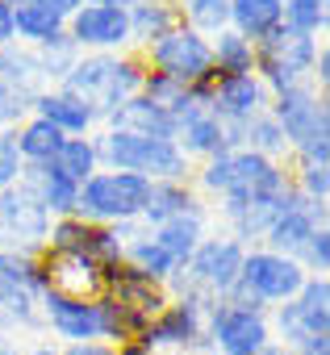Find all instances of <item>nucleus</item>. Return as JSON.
I'll list each match as a JSON object with an SVG mask.
<instances>
[{"mask_svg":"<svg viewBox=\"0 0 330 355\" xmlns=\"http://www.w3.org/2000/svg\"><path fill=\"white\" fill-rule=\"evenodd\" d=\"M280 26H288L297 34H309V38H322L326 26H330V13H326V5H313V0H284Z\"/></svg>","mask_w":330,"mask_h":355,"instance_id":"obj_37","label":"nucleus"},{"mask_svg":"<svg viewBox=\"0 0 330 355\" xmlns=\"http://www.w3.org/2000/svg\"><path fill=\"white\" fill-rule=\"evenodd\" d=\"M138 84H142V59L138 55H117V67H113V76H109V84H105V92L96 96V121L105 125L130 96H138Z\"/></svg>","mask_w":330,"mask_h":355,"instance_id":"obj_25","label":"nucleus"},{"mask_svg":"<svg viewBox=\"0 0 330 355\" xmlns=\"http://www.w3.org/2000/svg\"><path fill=\"white\" fill-rule=\"evenodd\" d=\"M209 51H214V76H247V71H255V42H247L230 26L209 38Z\"/></svg>","mask_w":330,"mask_h":355,"instance_id":"obj_29","label":"nucleus"},{"mask_svg":"<svg viewBox=\"0 0 330 355\" xmlns=\"http://www.w3.org/2000/svg\"><path fill=\"white\" fill-rule=\"evenodd\" d=\"M21 184H30V189L38 193V201L46 205V214H51V218H71V214H76L80 184H76V180H67V175H63L55 163H26Z\"/></svg>","mask_w":330,"mask_h":355,"instance_id":"obj_20","label":"nucleus"},{"mask_svg":"<svg viewBox=\"0 0 330 355\" xmlns=\"http://www.w3.org/2000/svg\"><path fill=\"white\" fill-rule=\"evenodd\" d=\"M288 355H330V343H309V347H297Z\"/></svg>","mask_w":330,"mask_h":355,"instance_id":"obj_46","label":"nucleus"},{"mask_svg":"<svg viewBox=\"0 0 330 355\" xmlns=\"http://www.w3.org/2000/svg\"><path fill=\"white\" fill-rule=\"evenodd\" d=\"M268 326H272V343H280L284 351L330 343V280L305 276L297 297L268 309Z\"/></svg>","mask_w":330,"mask_h":355,"instance_id":"obj_4","label":"nucleus"},{"mask_svg":"<svg viewBox=\"0 0 330 355\" xmlns=\"http://www.w3.org/2000/svg\"><path fill=\"white\" fill-rule=\"evenodd\" d=\"M105 130H125V134H142V138H172L176 142V113L150 105L146 96H130L105 121Z\"/></svg>","mask_w":330,"mask_h":355,"instance_id":"obj_22","label":"nucleus"},{"mask_svg":"<svg viewBox=\"0 0 330 355\" xmlns=\"http://www.w3.org/2000/svg\"><path fill=\"white\" fill-rule=\"evenodd\" d=\"M205 305L189 301V297H172L168 305H163L146 330L138 334V343L159 355V351H180V355H205L209 351V338H205Z\"/></svg>","mask_w":330,"mask_h":355,"instance_id":"obj_9","label":"nucleus"},{"mask_svg":"<svg viewBox=\"0 0 330 355\" xmlns=\"http://www.w3.org/2000/svg\"><path fill=\"white\" fill-rule=\"evenodd\" d=\"M280 9L284 0H230V30L247 42H259L280 26Z\"/></svg>","mask_w":330,"mask_h":355,"instance_id":"obj_26","label":"nucleus"},{"mask_svg":"<svg viewBox=\"0 0 330 355\" xmlns=\"http://www.w3.org/2000/svg\"><path fill=\"white\" fill-rule=\"evenodd\" d=\"M176 9H180V21L205 38L230 26V0H180Z\"/></svg>","mask_w":330,"mask_h":355,"instance_id":"obj_35","label":"nucleus"},{"mask_svg":"<svg viewBox=\"0 0 330 355\" xmlns=\"http://www.w3.org/2000/svg\"><path fill=\"white\" fill-rule=\"evenodd\" d=\"M138 59H142V67L172 76V80H180L184 88L214 80V51H209V38L197 34V30H189L184 21L172 26L163 38H155Z\"/></svg>","mask_w":330,"mask_h":355,"instance_id":"obj_7","label":"nucleus"},{"mask_svg":"<svg viewBox=\"0 0 330 355\" xmlns=\"http://www.w3.org/2000/svg\"><path fill=\"white\" fill-rule=\"evenodd\" d=\"M0 84H13L17 92H26L30 101L46 88L42 71H38V59L30 46L21 42H9V46H0Z\"/></svg>","mask_w":330,"mask_h":355,"instance_id":"obj_27","label":"nucleus"},{"mask_svg":"<svg viewBox=\"0 0 330 355\" xmlns=\"http://www.w3.org/2000/svg\"><path fill=\"white\" fill-rule=\"evenodd\" d=\"M121 263H130L134 272H142L146 280H159V284H168L176 272H180V263L163 251L155 239H150V230L146 234H138L134 243H125V251H121Z\"/></svg>","mask_w":330,"mask_h":355,"instance_id":"obj_28","label":"nucleus"},{"mask_svg":"<svg viewBox=\"0 0 330 355\" xmlns=\"http://www.w3.org/2000/svg\"><path fill=\"white\" fill-rule=\"evenodd\" d=\"M176 146L189 163H205L214 155H226V134H222V121L201 109V105H184L176 113Z\"/></svg>","mask_w":330,"mask_h":355,"instance_id":"obj_18","label":"nucleus"},{"mask_svg":"<svg viewBox=\"0 0 330 355\" xmlns=\"http://www.w3.org/2000/svg\"><path fill=\"white\" fill-rule=\"evenodd\" d=\"M272 92L263 88V80L255 71L247 76H214L209 84V113L218 121H251L259 113H268Z\"/></svg>","mask_w":330,"mask_h":355,"instance_id":"obj_15","label":"nucleus"},{"mask_svg":"<svg viewBox=\"0 0 330 355\" xmlns=\"http://www.w3.org/2000/svg\"><path fill=\"white\" fill-rule=\"evenodd\" d=\"M138 96H146L150 105L168 109V113H180V109L189 105V88H184L180 80L163 76V71H150V67H142V84H138Z\"/></svg>","mask_w":330,"mask_h":355,"instance_id":"obj_36","label":"nucleus"},{"mask_svg":"<svg viewBox=\"0 0 330 355\" xmlns=\"http://www.w3.org/2000/svg\"><path fill=\"white\" fill-rule=\"evenodd\" d=\"M288 184L309 197V201H330V163H318V159H297V171H288Z\"/></svg>","mask_w":330,"mask_h":355,"instance_id":"obj_38","label":"nucleus"},{"mask_svg":"<svg viewBox=\"0 0 330 355\" xmlns=\"http://www.w3.org/2000/svg\"><path fill=\"white\" fill-rule=\"evenodd\" d=\"M46 251H63V255H84L101 268H113L121 263V243L113 234V226H96V222H84V218H55L51 222V239H46Z\"/></svg>","mask_w":330,"mask_h":355,"instance_id":"obj_13","label":"nucleus"},{"mask_svg":"<svg viewBox=\"0 0 330 355\" xmlns=\"http://www.w3.org/2000/svg\"><path fill=\"white\" fill-rule=\"evenodd\" d=\"M13 26H17V42H21V46H42V42H51L55 34L67 30V21H63L59 13L42 9V5H21V9H13Z\"/></svg>","mask_w":330,"mask_h":355,"instance_id":"obj_31","label":"nucleus"},{"mask_svg":"<svg viewBox=\"0 0 330 355\" xmlns=\"http://www.w3.org/2000/svg\"><path fill=\"white\" fill-rule=\"evenodd\" d=\"M297 263L305 268V276H326L330 272V226H322V230L309 234V243L301 247Z\"/></svg>","mask_w":330,"mask_h":355,"instance_id":"obj_39","label":"nucleus"},{"mask_svg":"<svg viewBox=\"0 0 330 355\" xmlns=\"http://www.w3.org/2000/svg\"><path fill=\"white\" fill-rule=\"evenodd\" d=\"M9 42H17V26H13V9L0 0V46H9Z\"/></svg>","mask_w":330,"mask_h":355,"instance_id":"obj_44","label":"nucleus"},{"mask_svg":"<svg viewBox=\"0 0 330 355\" xmlns=\"http://www.w3.org/2000/svg\"><path fill=\"white\" fill-rule=\"evenodd\" d=\"M209 226V205L205 201H197L193 209H184V214H176V218H168V222H159V226H150V239L168 251L176 263H184L193 251H197V243L209 234L205 230Z\"/></svg>","mask_w":330,"mask_h":355,"instance_id":"obj_19","label":"nucleus"},{"mask_svg":"<svg viewBox=\"0 0 330 355\" xmlns=\"http://www.w3.org/2000/svg\"><path fill=\"white\" fill-rule=\"evenodd\" d=\"M21 171H26V159L17 150V134L13 130H0V193L21 184Z\"/></svg>","mask_w":330,"mask_h":355,"instance_id":"obj_40","label":"nucleus"},{"mask_svg":"<svg viewBox=\"0 0 330 355\" xmlns=\"http://www.w3.org/2000/svg\"><path fill=\"white\" fill-rule=\"evenodd\" d=\"M243 150H255V155H263V159H272V163H284L288 142H284L280 125L272 121V113H259V117L247 121V130H243Z\"/></svg>","mask_w":330,"mask_h":355,"instance_id":"obj_34","label":"nucleus"},{"mask_svg":"<svg viewBox=\"0 0 330 355\" xmlns=\"http://www.w3.org/2000/svg\"><path fill=\"white\" fill-rule=\"evenodd\" d=\"M21 355H59V347H55V343H46V338H38V343H26V347H21Z\"/></svg>","mask_w":330,"mask_h":355,"instance_id":"obj_45","label":"nucleus"},{"mask_svg":"<svg viewBox=\"0 0 330 355\" xmlns=\"http://www.w3.org/2000/svg\"><path fill=\"white\" fill-rule=\"evenodd\" d=\"M305 284V268L288 255H276L268 247H247L243 255V272L234 280V288L226 293V301L247 305V309H272L288 297H297Z\"/></svg>","mask_w":330,"mask_h":355,"instance_id":"obj_3","label":"nucleus"},{"mask_svg":"<svg viewBox=\"0 0 330 355\" xmlns=\"http://www.w3.org/2000/svg\"><path fill=\"white\" fill-rule=\"evenodd\" d=\"M326 84H330V51L318 46V59H313V88L326 92Z\"/></svg>","mask_w":330,"mask_h":355,"instance_id":"obj_43","label":"nucleus"},{"mask_svg":"<svg viewBox=\"0 0 330 355\" xmlns=\"http://www.w3.org/2000/svg\"><path fill=\"white\" fill-rule=\"evenodd\" d=\"M205 338L214 355H259L272 343V326L263 309H247L222 297L205 313Z\"/></svg>","mask_w":330,"mask_h":355,"instance_id":"obj_10","label":"nucleus"},{"mask_svg":"<svg viewBox=\"0 0 330 355\" xmlns=\"http://www.w3.org/2000/svg\"><path fill=\"white\" fill-rule=\"evenodd\" d=\"M13 134H17V150H21L26 163H51V159L59 155V146L67 142L51 121H42V117H34V113H30Z\"/></svg>","mask_w":330,"mask_h":355,"instance_id":"obj_30","label":"nucleus"},{"mask_svg":"<svg viewBox=\"0 0 330 355\" xmlns=\"http://www.w3.org/2000/svg\"><path fill=\"white\" fill-rule=\"evenodd\" d=\"M30 96L17 92L13 84H0V130H17L26 117H30Z\"/></svg>","mask_w":330,"mask_h":355,"instance_id":"obj_41","label":"nucleus"},{"mask_svg":"<svg viewBox=\"0 0 330 355\" xmlns=\"http://www.w3.org/2000/svg\"><path fill=\"white\" fill-rule=\"evenodd\" d=\"M92 138H96L101 167L109 171H130L142 180H193V163L180 155L172 138H142L125 130H101Z\"/></svg>","mask_w":330,"mask_h":355,"instance_id":"obj_2","label":"nucleus"},{"mask_svg":"<svg viewBox=\"0 0 330 355\" xmlns=\"http://www.w3.org/2000/svg\"><path fill=\"white\" fill-rule=\"evenodd\" d=\"M125 17H130V46H138V51H146L155 38L180 26V9L172 0H130Z\"/></svg>","mask_w":330,"mask_h":355,"instance_id":"obj_23","label":"nucleus"},{"mask_svg":"<svg viewBox=\"0 0 330 355\" xmlns=\"http://www.w3.org/2000/svg\"><path fill=\"white\" fill-rule=\"evenodd\" d=\"M268 113L280 125L293 159L330 163V101H326V92H318L313 84L276 92L268 101Z\"/></svg>","mask_w":330,"mask_h":355,"instance_id":"obj_1","label":"nucleus"},{"mask_svg":"<svg viewBox=\"0 0 330 355\" xmlns=\"http://www.w3.org/2000/svg\"><path fill=\"white\" fill-rule=\"evenodd\" d=\"M51 214L30 184H13L0 193V251L42 255L51 239Z\"/></svg>","mask_w":330,"mask_h":355,"instance_id":"obj_8","label":"nucleus"},{"mask_svg":"<svg viewBox=\"0 0 330 355\" xmlns=\"http://www.w3.org/2000/svg\"><path fill=\"white\" fill-rule=\"evenodd\" d=\"M146 193H150V180H142V175H130V171H109V167H101L96 175H88V180L80 184L76 218H84V222H96V226L134 222V218H142Z\"/></svg>","mask_w":330,"mask_h":355,"instance_id":"obj_6","label":"nucleus"},{"mask_svg":"<svg viewBox=\"0 0 330 355\" xmlns=\"http://www.w3.org/2000/svg\"><path fill=\"white\" fill-rule=\"evenodd\" d=\"M259 355H288V351H284V347H280V343H268V347H263V351H259Z\"/></svg>","mask_w":330,"mask_h":355,"instance_id":"obj_48","label":"nucleus"},{"mask_svg":"<svg viewBox=\"0 0 330 355\" xmlns=\"http://www.w3.org/2000/svg\"><path fill=\"white\" fill-rule=\"evenodd\" d=\"M30 51H34V59H38V71H42L46 88H55V84L76 67V59L84 55V51L67 38V30H63V34H55L51 42H42V46H30Z\"/></svg>","mask_w":330,"mask_h":355,"instance_id":"obj_32","label":"nucleus"},{"mask_svg":"<svg viewBox=\"0 0 330 355\" xmlns=\"http://www.w3.org/2000/svg\"><path fill=\"white\" fill-rule=\"evenodd\" d=\"M205 355H214V351H205Z\"/></svg>","mask_w":330,"mask_h":355,"instance_id":"obj_50","label":"nucleus"},{"mask_svg":"<svg viewBox=\"0 0 330 355\" xmlns=\"http://www.w3.org/2000/svg\"><path fill=\"white\" fill-rule=\"evenodd\" d=\"M30 113L42 117V121H51L63 138H88V134L101 125V121H96V109H92L88 101L63 92V88H42V92L34 96Z\"/></svg>","mask_w":330,"mask_h":355,"instance_id":"obj_17","label":"nucleus"},{"mask_svg":"<svg viewBox=\"0 0 330 355\" xmlns=\"http://www.w3.org/2000/svg\"><path fill=\"white\" fill-rule=\"evenodd\" d=\"M197 201H205V197L193 189V180H150V193H146V205H142V222L159 226V222L193 209Z\"/></svg>","mask_w":330,"mask_h":355,"instance_id":"obj_24","label":"nucleus"},{"mask_svg":"<svg viewBox=\"0 0 330 355\" xmlns=\"http://www.w3.org/2000/svg\"><path fill=\"white\" fill-rule=\"evenodd\" d=\"M42 263L38 255H13L0 251V309H9L17 301H38L42 293Z\"/></svg>","mask_w":330,"mask_h":355,"instance_id":"obj_21","label":"nucleus"},{"mask_svg":"<svg viewBox=\"0 0 330 355\" xmlns=\"http://www.w3.org/2000/svg\"><path fill=\"white\" fill-rule=\"evenodd\" d=\"M293 209V184L280 189V193H263V197H222L218 201V214L226 222V234L238 239L243 247H259L268 226Z\"/></svg>","mask_w":330,"mask_h":355,"instance_id":"obj_12","label":"nucleus"},{"mask_svg":"<svg viewBox=\"0 0 330 355\" xmlns=\"http://www.w3.org/2000/svg\"><path fill=\"white\" fill-rule=\"evenodd\" d=\"M59 355H117L113 343H67L59 347Z\"/></svg>","mask_w":330,"mask_h":355,"instance_id":"obj_42","label":"nucleus"},{"mask_svg":"<svg viewBox=\"0 0 330 355\" xmlns=\"http://www.w3.org/2000/svg\"><path fill=\"white\" fill-rule=\"evenodd\" d=\"M313 5H330V0H313Z\"/></svg>","mask_w":330,"mask_h":355,"instance_id":"obj_49","label":"nucleus"},{"mask_svg":"<svg viewBox=\"0 0 330 355\" xmlns=\"http://www.w3.org/2000/svg\"><path fill=\"white\" fill-rule=\"evenodd\" d=\"M67 180H76V184H84L88 175H96L101 171V155H96V138L88 134V138H67L63 146H59V155L51 159Z\"/></svg>","mask_w":330,"mask_h":355,"instance_id":"obj_33","label":"nucleus"},{"mask_svg":"<svg viewBox=\"0 0 330 355\" xmlns=\"http://www.w3.org/2000/svg\"><path fill=\"white\" fill-rule=\"evenodd\" d=\"M42 284L59 297L76 301H101L105 297V268L84 259V255H63V251H42Z\"/></svg>","mask_w":330,"mask_h":355,"instance_id":"obj_14","label":"nucleus"},{"mask_svg":"<svg viewBox=\"0 0 330 355\" xmlns=\"http://www.w3.org/2000/svg\"><path fill=\"white\" fill-rule=\"evenodd\" d=\"M322 226H326V205H322V201H309V197H301V193L293 189V209H288V214H280V218L268 226V234H263V243H259V247H268V251H276V255L297 259V255H301V247L309 243V234H313V230H322Z\"/></svg>","mask_w":330,"mask_h":355,"instance_id":"obj_16","label":"nucleus"},{"mask_svg":"<svg viewBox=\"0 0 330 355\" xmlns=\"http://www.w3.org/2000/svg\"><path fill=\"white\" fill-rule=\"evenodd\" d=\"M80 5H117V9H130V0H80Z\"/></svg>","mask_w":330,"mask_h":355,"instance_id":"obj_47","label":"nucleus"},{"mask_svg":"<svg viewBox=\"0 0 330 355\" xmlns=\"http://www.w3.org/2000/svg\"><path fill=\"white\" fill-rule=\"evenodd\" d=\"M67 38L84 55H125L130 51V17L117 5H80L67 17Z\"/></svg>","mask_w":330,"mask_h":355,"instance_id":"obj_11","label":"nucleus"},{"mask_svg":"<svg viewBox=\"0 0 330 355\" xmlns=\"http://www.w3.org/2000/svg\"><path fill=\"white\" fill-rule=\"evenodd\" d=\"M313 59H318V38L297 34L288 26H276L272 34L255 42V76L263 80L272 96L313 84Z\"/></svg>","mask_w":330,"mask_h":355,"instance_id":"obj_5","label":"nucleus"}]
</instances>
